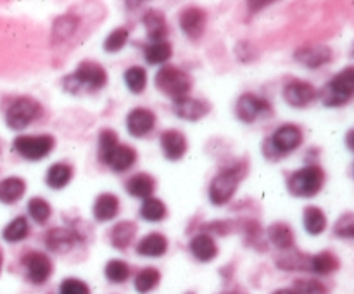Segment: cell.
Masks as SVG:
<instances>
[{"label":"cell","instance_id":"obj_1","mask_svg":"<svg viewBox=\"0 0 354 294\" xmlns=\"http://www.w3.org/2000/svg\"><path fill=\"white\" fill-rule=\"evenodd\" d=\"M248 172L249 163L244 161V159L242 161H235L234 165L225 166L209 183L207 196H209L211 204H214V206H223V204H227L235 196L242 180L248 176Z\"/></svg>","mask_w":354,"mask_h":294},{"label":"cell","instance_id":"obj_2","mask_svg":"<svg viewBox=\"0 0 354 294\" xmlns=\"http://www.w3.org/2000/svg\"><path fill=\"white\" fill-rule=\"evenodd\" d=\"M303 130L294 123L280 125L272 137H268L263 144V156L270 161H279L286 156L292 154L303 144Z\"/></svg>","mask_w":354,"mask_h":294},{"label":"cell","instance_id":"obj_3","mask_svg":"<svg viewBox=\"0 0 354 294\" xmlns=\"http://www.w3.org/2000/svg\"><path fill=\"white\" fill-rule=\"evenodd\" d=\"M324 185L325 169L320 165H315V163L292 172L289 180H287V190H289L290 196L301 197V199L315 197L317 194H320Z\"/></svg>","mask_w":354,"mask_h":294},{"label":"cell","instance_id":"obj_4","mask_svg":"<svg viewBox=\"0 0 354 294\" xmlns=\"http://www.w3.org/2000/svg\"><path fill=\"white\" fill-rule=\"evenodd\" d=\"M322 104L325 107H341L354 97V66H348L339 71L330 82L318 90Z\"/></svg>","mask_w":354,"mask_h":294},{"label":"cell","instance_id":"obj_5","mask_svg":"<svg viewBox=\"0 0 354 294\" xmlns=\"http://www.w3.org/2000/svg\"><path fill=\"white\" fill-rule=\"evenodd\" d=\"M154 83L159 92L173 100L187 97L192 90V78H190L189 73L171 64H165L156 73Z\"/></svg>","mask_w":354,"mask_h":294},{"label":"cell","instance_id":"obj_6","mask_svg":"<svg viewBox=\"0 0 354 294\" xmlns=\"http://www.w3.org/2000/svg\"><path fill=\"white\" fill-rule=\"evenodd\" d=\"M44 114V107L33 97H17L16 100H12V104L9 106L6 113V125L10 130L21 131L24 128L30 127L35 120Z\"/></svg>","mask_w":354,"mask_h":294},{"label":"cell","instance_id":"obj_7","mask_svg":"<svg viewBox=\"0 0 354 294\" xmlns=\"http://www.w3.org/2000/svg\"><path fill=\"white\" fill-rule=\"evenodd\" d=\"M12 147L21 158L28 161H40L47 158L55 147V138L52 135H19L14 138Z\"/></svg>","mask_w":354,"mask_h":294},{"label":"cell","instance_id":"obj_8","mask_svg":"<svg viewBox=\"0 0 354 294\" xmlns=\"http://www.w3.org/2000/svg\"><path fill=\"white\" fill-rule=\"evenodd\" d=\"M80 90L85 86L88 90H102L107 85V71L95 61H82L71 73Z\"/></svg>","mask_w":354,"mask_h":294},{"label":"cell","instance_id":"obj_9","mask_svg":"<svg viewBox=\"0 0 354 294\" xmlns=\"http://www.w3.org/2000/svg\"><path fill=\"white\" fill-rule=\"evenodd\" d=\"M237 118L244 123H254L258 118H265L272 114V106L265 97L254 95V93H242L235 106Z\"/></svg>","mask_w":354,"mask_h":294},{"label":"cell","instance_id":"obj_10","mask_svg":"<svg viewBox=\"0 0 354 294\" xmlns=\"http://www.w3.org/2000/svg\"><path fill=\"white\" fill-rule=\"evenodd\" d=\"M23 265L26 268L28 280L31 284H37V286L47 282L52 275V270H54L52 259L40 251H30L28 255H24Z\"/></svg>","mask_w":354,"mask_h":294},{"label":"cell","instance_id":"obj_11","mask_svg":"<svg viewBox=\"0 0 354 294\" xmlns=\"http://www.w3.org/2000/svg\"><path fill=\"white\" fill-rule=\"evenodd\" d=\"M283 100L292 107H306L318 99V89L304 80H290L283 86Z\"/></svg>","mask_w":354,"mask_h":294},{"label":"cell","instance_id":"obj_12","mask_svg":"<svg viewBox=\"0 0 354 294\" xmlns=\"http://www.w3.org/2000/svg\"><path fill=\"white\" fill-rule=\"evenodd\" d=\"M178 23L183 33H185L190 40H199V38L203 37L204 31H206L207 14L206 10L201 9V7H185V9L180 12Z\"/></svg>","mask_w":354,"mask_h":294},{"label":"cell","instance_id":"obj_13","mask_svg":"<svg viewBox=\"0 0 354 294\" xmlns=\"http://www.w3.org/2000/svg\"><path fill=\"white\" fill-rule=\"evenodd\" d=\"M159 145H161L162 156L168 161H180L187 154V149H189L187 137L180 130H175V128L162 131L161 137H159Z\"/></svg>","mask_w":354,"mask_h":294},{"label":"cell","instance_id":"obj_14","mask_svg":"<svg viewBox=\"0 0 354 294\" xmlns=\"http://www.w3.org/2000/svg\"><path fill=\"white\" fill-rule=\"evenodd\" d=\"M156 127V114L147 107H135L127 116V130L131 137L142 138Z\"/></svg>","mask_w":354,"mask_h":294},{"label":"cell","instance_id":"obj_15","mask_svg":"<svg viewBox=\"0 0 354 294\" xmlns=\"http://www.w3.org/2000/svg\"><path fill=\"white\" fill-rule=\"evenodd\" d=\"M211 106L206 100L196 99V97H182L178 100H173V113L185 121H199L201 118L207 116Z\"/></svg>","mask_w":354,"mask_h":294},{"label":"cell","instance_id":"obj_16","mask_svg":"<svg viewBox=\"0 0 354 294\" xmlns=\"http://www.w3.org/2000/svg\"><path fill=\"white\" fill-rule=\"evenodd\" d=\"M294 59L310 69H318L328 64L334 59V52L327 45H313V47H301L294 52Z\"/></svg>","mask_w":354,"mask_h":294},{"label":"cell","instance_id":"obj_17","mask_svg":"<svg viewBox=\"0 0 354 294\" xmlns=\"http://www.w3.org/2000/svg\"><path fill=\"white\" fill-rule=\"evenodd\" d=\"M76 244H78V239L75 237L71 228L55 227L45 234V246L48 251L57 252V255L69 252Z\"/></svg>","mask_w":354,"mask_h":294},{"label":"cell","instance_id":"obj_18","mask_svg":"<svg viewBox=\"0 0 354 294\" xmlns=\"http://www.w3.org/2000/svg\"><path fill=\"white\" fill-rule=\"evenodd\" d=\"M189 249L194 258L203 263L213 261L218 256L216 241L213 239V235L206 234V232H199L197 235H194L189 244Z\"/></svg>","mask_w":354,"mask_h":294},{"label":"cell","instance_id":"obj_19","mask_svg":"<svg viewBox=\"0 0 354 294\" xmlns=\"http://www.w3.org/2000/svg\"><path fill=\"white\" fill-rule=\"evenodd\" d=\"M144 23L145 33L151 42H165L169 33L168 23H166V16L159 9H149L142 17Z\"/></svg>","mask_w":354,"mask_h":294},{"label":"cell","instance_id":"obj_20","mask_svg":"<svg viewBox=\"0 0 354 294\" xmlns=\"http://www.w3.org/2000/svg\"><path fill=\"white\" fill-rule=\"evenodd\" d=\"M92 213L93 218H95L99 223H106V221L114 220V218L118 217V213H120V199H118L116 194H99L97 199L93 201Z\"/></svg>","mask_w":354,"mask_h":294},{"label":"cell","instance_id":"obj_21","mask_svg":"<svg viewBox=\"0 0 354 294\" xmlns=\"http://www.w3.org/2000/svg\"><path fill=\"white\" fill-rule=\"evenodd\" d=\"M135 251H137V255L145 256V258H161L168 251V239H166V235L159 234V232H151V234L144 235L137 242Z\"/></svg>","mask_w":354,"mask_h":294},{"label":"cell","instance_id":"obj_22","mask_svg":"<svg viewBox=\"0 0 354 294\" xmlns=\"http://www.w3.org/2000/svg\"><path fill=\"white\" fill-rule=\"evenodd\" d=\"M135 235H137V225L130 220H121L111 228L109 241L114 249H118V251H127L133 244Z\"/></svg>","mask_w":354,"mask_h":294},{"label":"cell","instance_id":"obj_23","mask_svg":"<svg viewBox=\"0 0 354 294\" xmlns=\"http://www.w3.org/2000/svg\"><path fill=\"white\" fill-rule=\"evenodd\" d=\"M137 163V151L133 147L127 144H120L113 152H111L109 158L106 159L104 165L109 169L116 173H124L131 168V166Z\"/></svg>","mask_w":354,"mask_h":294},{"label":"cell","instance_id":"obj_24","mask_svg":"<svg viewBox=\"0 0 354 294\" xmlns=\"http://www.w3.org/2000/svg\"><path fill=\"white\" fill-rule=\"evenodd\" d=\"M124 189L130 194L131 197H137V199H147L152 197L156 190V180L154 176L149 175V173H135L124 183Z\"/></svg>","mask_w":354,"mask_h":294},{"label":"cell","instance_id":"obj_25","mask_svg":"<svg viewBox=\"0 0 354 294\" xmlns=\"http://www.w3.org/2000/svg\"><path fill=\"white\" fill-rule=\"evenodd\" d=\"M266 235H268V241L272 242L275 248L282 249V251L292 249L294 242H296L294 230L290 228V225L283 223V221H275V223L270 225L268 230H266Z\"/></svg>","mask_w":354,"mask_h":294},{"label":"cell","instance_id":"obj_26","mask_svg":"<svg viewBox=\"0 0 354 294\" xmlns=\"http://www.w3.org/2000/svg\"><path fill=\"white\" fill-rule=\"evenodd\" d=\"M26 192V182L19 176H7L0 180V203L14 204Z\"/></svg>","mask_w":354,"mask_h":294},{"label":"cell","instance_id":"obj_27","mask_svg":"<svg viewBox=\"0 0 354 294\" xmlns=\"http://www.w3.org/2000/svg\"><path fill=\"white\" fill-rule=\"evenodd\" d=\"M173 47L168 40L165 42H151L144 45V59L147 64L165 66L171 59Z\"/></svg>","mask_w":354,"mask_h":294},{"label":"cell","instance_id":"obj_28","mask_svg":"<svg viewBox=\"0 0 354 294\" xmlns=\"http://www.w3.org/2000/svg\"><path fill=\"white\" fill-rule=\"evenodd\" d=\"M73 166L68 163H55L50 168L47 169V175H45V183H47L50 189L61 190L71 182L73 178Z\"/></svg>","mask_w":354,"mask_h":294},{"label":"cell","instance_id":"obj_29","mask_svg":"<svg viewBox=\"0 0 354 294\" xmlns=\"http://www.w3.org/2000/svg\"><path fill=\"white\" fill-rule=\"evenodd\" d=\"M303 225L304 230L310 235H320L324 234L327 228V217H325L324 210L318 206H306L303 211Z\"/></svg>","mask_w":354,"mask_h":294},{"label":"cell","instance_id":"obj_30","mask_svg":"<svg viewBox=\"0 0 354 294\" xmlns=\"http://www.w3.org/2000/svg\"><path fill=\"white\" fill-rule=\"evenodd\" d=\"M339 266H341V261H339L337 255H334L332 251H322L311 256L310 272L317 273V275H330V273L337 272Z\"/></svg>","mask_w":354,"mask_h":294},{"label":"cell","instance_id":"obj_31","mask_svg":"<svg viewBox=\"0 0 354 294\" xmlns=\"http://www.w3.org/2000/svg\"><path fill=\"white\" fill-rule=\"evenodd\" d=\"M159 282H161V272L158 268H154V266H147V268H142L135 275L133 286L137 293L147 294L151 291H154L159 286Z\"/></svg>","mask_w":354,"mask_h":294},{"label":"cell","instance_id":"obj_32","mask_svg":"<svg viewBox=\"0 0 354 294\" xmlns=\"http://www.w3.org/2000/svg\"><path fill=\"white\" fill-rule=\"evenodd\" d=\"M80 19L73 14H66L55 19L54 26H52V40L57 44V42H64L78 30Z\"/></svg>","mask_w":354,"mask_h":294},{"label":"cell","instance_id":"obj_33","mask_svg":"<svg viewBox=\"0 0 354 294\" xmlns=\"http://www.w3.org/2000/svg\"><path fill=\"white\" fill-rule=\"evenodd\" d=\"M168 214V208L158 197H147L144 199L140 206V217L144 218L145 221H151V223H158V221H162Z\"/></svg>","mask_w":354,"mask_h":294},{"label":"cell","instance_id":"obj_34","mask_svg":"<svg viewBox=\"0 0 354 294\" xmlns=\"http://www.w3.org/2000/svg\"><path fill=\"white\" fill-rule=\"evenodd\" d=\"M28 235H30V223H28L26 217H16L12 221H9L2 230V239L3 241L10 242V244L24 241Z\"/></svg>","mask_w":354,"mask_h":294},{"label":"cell","instance_id":"obj_35","mask_svg":"<svg viewBox=\"0 0 354 294\" xmlns=\"http://www.w3.org/2000/svg\"><path fill=\"white\" fill-rule=\"evenodd\" d=\"M124 85L135 95H140L147 86V71L142 66H130L123 75Z\"/></svg>","mask_w":354,"mask_h":294},{"label":"cell","instance_id":"obj_36","mask_svg":"<svg viewBox=\"0 0 354 294\" xmlns=\"http://www.w3.org/2000/svg\"><path fill=\"white\" fill-rule=\"evenodd\" d=\"M310 261L311 256L304 255V252L301 251H292V249H289V252L279 256L277 265L282 270H310Z\"/></svg>","mask_w":354,"mask_h":294},{"label":"cell","instance_id":"obj_37","mask_svg":"<svg viewBox=\"0 0 354 294\" xmlns=\"http://www.w3.org/2000/svg\"><path fill=\"white\" fill-rule=\"evenodd\" d=\"M28 214L33 218L35 223L47 225L52 217V206L44 197H31L28 201Z\"/></svg>","mask_w":354,"mask_h":294},{"label":"cell","instance_id":"obj_38","mask_svg":"<svg viewBox=\"0 0 354 294\" xmlns=\"http://www.w3.org/2000/svg\"><path fill=\"white\" fill-rule=\"evenodd\" d=\"M104 273H106V279L109 280V282L123 284L128 280L131 270L130 266H128V263L123 261V259H111V261H107Z\"/></svg>","mask_w":354,"mask_h":294},{"label":"cell","instance_id":"obj_39","mask_svg":"<svg viewBox=\"0 0 354 294\" xmlns=\"http://www.w3.org/2000/svg\"><path fill=\"white\" fill-rule=\"evenodd\" d=\"M120 145V138H118V134L111 128H104L100 130L99 135V161L106 163V159L109 158L111 152Z\"/></svg>","mask_w":354,"mask_h":294},{"label":"cell","instance_id":"obj_40","mask_svg":"<svg viewBox=\"0 0 354 294\" xmlns=\"http://www.w3.org/2000/svg\"><path fill=\"white\" fill-rule=\"evenodd\" d=\"M128 38H130V31H128L127 28H116V30L111 31L106 37V40H104V50L109 52V54L120 52L121 48L127 45Z\"/></svg>","mask_w":354,"mask_h":294},{"label":"cell","instance_id":"obj_41","mask_svg":"<svg viewBox=\"0 0 354 294\" xmlns=\"http://www.w3.org/2000/svg\"><path fill=\"white\" fill-rule=\"evenodd\" d=\"M334 234L339 239L354 241V213H344L334 225Z\"/></svg>","mask_w":354,"mask_h":294},{"label":"cell","instance_id":"obj_42","mask_svg":"<svg viewBox=\"0 0 354 294\" xmlns=\"http://www.w3.org/2000/svg\"><path fill=\"white\" fill-rule=\"evenodd\" d=\"M294 294H327V287L320 280L315 279H301L294 282Z\"/></svg>","mask_w":354,"mask_h":294},{"label":"cell","instance_id":"obj_43","mask_svg":"<svg viewBox=\"0 0 354 294\" xmlns=\"http://www.w3.org/2000/svg\"><path fill=\"white\" fill-rule=\"evenodd\" d=\"M59 294H90V287L83 280L69 277V279H64L61 282Z\"/></svg>","mask_w":354,"mask_h":294},{"label":"cell","instance_id":"obj_44","mask_svg":"<svg viewBox=\"0 0 354 294\" xmlns=\"http://www.w3.org/2000/svg\"><path fill=\"white\" fill-rule=\"evenodd\" d=\"M273 2H248V7L251 12H259V10H263L265 7L272 6Z\"/></svg>","mask_w":354,"mask_h":294},{"label":"cell","instance_id":"obj_45","mask_svg":"<svg viewBox=\"0 0 354 294\" xmlns=\"http://www.w3.org/2000/svg\"><path fill=\"white\" fill-rule=\"evenodd\" d=\"M344 142H346V147H348L351 152H354V128H353V130H349L348 134H346Z\"/></svg>","mask_w":354,"mask_h":294},{"label":"cell","instance_id":"obj_46","mask_svg":"<svg viewBox=\"0 0 354 294\" xmlns=\"http://www.w3.org/2000/svg\"><path fill=\"white\" fill-rule=\"evenodd\" d=\"M273 294H294V293H292V289H279V291H275Z\"/></svg>","mask_w":354,"mask_h":294},{"label":"cell","instance_id":"obj_47","mask_svg":"<svg viewBox=\"0 0 354 294\" xmlns=\"http://www.w3.org/2000/svg\"><path fill=\"white\" fill-rule=\"evenodd\" d=\"M2 263H3V256H2V251H0V270H2Z\"/></svg>","mask_w":354,"mask_h":294},{"label":"cell","instance_id":"obj_48","mask_svg":"<svg viewBox=\"0 0 354 294\" xmlns=\"http://www.w3.org/2000/svg\"><path fill=\"white\" fill-rule=\"evenodd\" d=\"M351 55L354 57V44H353V47H351Z\"/></svg>","mask_w":354,"mask_h":294},{"label":"cell","instance_id":"obj_49","mask_svg":"<svg viewBox=\"0 0 354 294\" xmlns=\"http://www.w3.org/2000/svg\"><path fill=\"white\" fill-rule=\"evenodd\" d=\"M353 175H354V166H353Z\"/></svg>","mask_w":354,"mask_h":294},{"label":"cell","instance_id":"obj_50","mask_svg":"<svg viewBox=\"0 0 354 294\" xmlns=\"http://www.w3.org/2000/svg\"><path fill=\"white\" fill-rule=\"evenodd\" d=\"M189 294H192V293H189Z\"/></svg>","mask_w":354,"mask_h":294}]
</instances>
